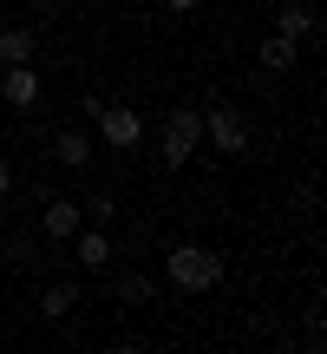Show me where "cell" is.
Listing matches in <instances>:
<instances>
[{
    "label": "cell",
    "mask_w": 327,
    "mask_h": 354,
    "mask_svg": "<svg viewBox=\"0 0 327 354\" xmlns=\"http://www.w3.org/2000/svg\"><path fill=\"white\" fill-rule=\"evenodd\" d=\"M72 250H79V263H86V269H105V263H112V236H105V223H79V236H72Z\"/></svg>",
    "instance_id": "52a82bcc"
},
{
    "label": "cell",
    "mask_w": 327,
    "mask_h": 354,
    "mask_svg": "<svg viewBox=\"0 0 327 354\" xmlns=\"http://www.w3.org/2000/svg\"><path fill=\"white\" fill-rule=\"evenodd\" d=\"M112 295H118V302H151V295H157V276H118Z\"/></svg>",
    "instance_id": "4fadbf2b"
},
{
    "label": "cell",
    "mask_w": 327,
    "mask_h": 354,
    "mask_svg": "<svg viewBox=\"0 0 327 354\" xmlns=\"http://www.w3.org/2000/svg\"><path fill=\"white\" fill-rule=\"evenodd\" d=\"M203 131L216 138V151H223V158H242V151H249V118L229 112V105H210V112H203Z\"/></svg>",
    "instance_id": "3957f363"
},
{
    "label": "cell",
    "mask_w": 327,
    "mask_h": 354,
    "mask_svg": "<svg viewBox=\"0 0 327 354\" xmlns=\"http://www.w3.org/2000/svg\"><path fill=\"white\" fill-rule=\"evenodd\" d=\"M52 158L72 165V171H86L92 165V138H86V131H59V138H52Z\"/></svg>",
    "instance_id": "8fae6325"
},
{
    "label": "cell",
    "mask_w": 327,
    "mask_h": 354,
    "mask_svg": "<svg viewBox=\"0 0 327 354\" xmlns=\"http://www.w3.org/2000/svg\"><path fill=\"white\" fill-rule=\"evenodd\" d=\"M255 59H262V73H288V66L301 59V39L275 33V39H262V53H255Z\"/></svg>",
    "instance_id": "ba28073f"
},
{
    "label": "cell",
    "mask_w": 327,
    "mask_h": 354,
    "mask_svg": "<svg viewBox=\"0 0 327 354\" xmlns=\"http://www.w3.org/2000/svg\"><path fill=\"white\" fill-rule=\"evenodd\" d=\"M39 223H46L52 243H72L79 223H86V210H79V203H66V197H46V216H39Z\"/></svg>",
    "instance_id": "5b68a950"
},
{
    "label": "cell",
    "mask_w": 327,
    "mask_h": 354,
    "mask_svg": "<svg viewBox=\"0 0 327 354\" xmlns=\"http://www.w3.org/2000/svg\"><path fill=\"white\" fill-rule=\"evenodd\" d=\"M86 216H92V223H112V216H118V203H112V197H105V190H99V197L86 203Z\"/></svg>",
    "instance_id": "5bb4252c"
},
{
    "label": "cell",
    "mask_w": 327,
    "mask_h": 354,
    "mask_svg": "<svg viewBox=\"0 0 327 354\" xmlns=\"http://www.w3.org/2000/svg\"><path fill=\"white\" fill-rule=\"evenodd\" d=\"M33 53H39V33H33V26H7V33H0V59H7V66H26Z\"/></svg>",
    "instance_id": "9c48e42d"
},
{
    "label": "cell",
    "mask_w": 327,
    "mask_h": 354,
    "mask_svg": "<svg viewBox=\"0 0 327 354\" xmlns=\"http://www.w3.org/2000/svg\"><path fill=\"white\" fill-rule=\"evenodd\" d=\"M33 13H39V26H46V20H59V13H66V0H33Z\"/></svg>",
    "instance_id": "9a60e30c"
},
{
    "label": "cell",
    "mask_w": 327,
    "mask_h": 354,
    "mask_svg": "<svg viewBox=\"0 0 327 354\" xmlns=\"http://www.w3.org/2000/svg\"><path fill=\"white\" fill-rule=\"evenodd\" d=\"M99 131H105V145H118V151H131V145L144 138V118L131 112V105H105V112H99Z\"/></svg>",
    "instance_id": "277c9868"
},
{
    "label": "cell",
    "mask_w": 327,
    "mask_h": 354,
    "mask_svg": "<svg viewBox=\"0 0 327 354\" xmlns=\"http://www.w3.org/2000/svg\"><path fill=\"white\" fill-rule=\"evenodd\" d=\"M275 33H288V39H308V33H315V13H308L301 0H288V7L275 13Z\"/></svg>",
    "instance_id": "7c38bea8"
},
{
    "label": "cell",
    "mask_w": 327,
    "mask_h": 354,
    "mask_svg": "<svg viewBox=\"0 0 327 354\" xmlns=\"http://www.w3.org/2000/svg\"><path fill=\"white\" fill-rule=\"evenodd\" d=\"M164 276H170V289L203 295V289H216V282H223V256L203 250V243H177V250L164 256Z\"/></svg>",
    "instance_id": "6da1fadb"
},
{
    "label": "cell",
    "mask_w": 327,
    "mask_h": 354,
    "mask_svg": "<svg viewBox=\"0 0 327 354\" xmlns=\"http://www.w3.org/2000/svg\"><path fill=\"white\" fill-rule=\"evenodd\" d=\"M72 302H79V282H46V289H39V315L46 322L72 315Z\"/></svg>",
    "instance_id": "30bf717a"
},
{
    "label": "cell",
    "mask_w": 327,
    "mask_h": 354,
    "mask_svg": "<svg viewBox=\"0 0 327 354\" xmlns=\"http://www.w3.org/2000/svg\"><path fill=\"white\" fill-rule=\"evenodd\" d=\"M13 197V165H0V203Z\"/></svg>",
    "instance_id": "2e32d148"
},
{
    "label": "cell",
    "mask_w": 327,
    "mask_h": 354,
    "mask_svg": "<svg viewBox=\"0 0 327 354\" xmlns=\"http://www.w3.org/2000/svg\"><path fill=\"white\" fill-rule=\"evenodd\" d=\"M164 7H170V13H197L203 0H164Z\"/></svg>",
    "instance_id": "e0dca14e"
},
{
    "label": "cell",
    "mask_w": 327,
    "mask_h": 354,
    "mask_svg": "<svg viewBox=\"0 0 327 354\" xmlns=\"http://www.w3.org/2000/svg\"><path fill=\"white\" fill-rule=\"evenodd\" d=\"M197 138H203V112L197 105H177L170 118H164V165H190V158H197Z\"/></svg>",
    "instance_id": "7a4b0ae2"
},
{
    "label": "cell",
    "mask_w": 327,
    "mask_h": 354,
    "mask_svg": "<svg viewBox=\"0 0 327 354\" xmlns=\"http://www.w3.org/2000/svg\"><path fill=\"white\" fill-rule=\"evenodd\" d=\"M0 342H7V328H0Z\"/></svg>",
    "instance_id": "ac0fdd59"
},
{
    "label": "cell",
    "mask_w": 327,
    "mask_h": 354,
    "mask_svg": "<svg viewBox=\"0 0 327 354\" xmlns=\"http://www.w3.org/2000/svg\"><path fill=\"white\" fill-rule=\"evenodd\" d=\"M0 99L20 105V112H26V105H39V73H33V66H7V79H0Z\"/></svg>",
    "instance_id": "8992f818"
}]
</instances>
